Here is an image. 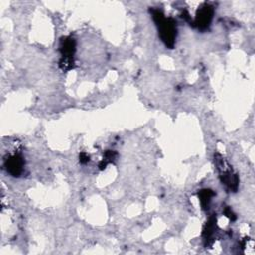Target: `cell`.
I'll use <instances>...</instances> for the list:
<instances>
[{
  "label": "cell",
  "instance_id": "obj_5",
  "mask_svg": "<svg viewBox=\"0 0 255 255\" xmlns=\"http://www.w3.org/2000/svg\"><path fill=\"white\" fill-rule=\"evenodd\" d=\"M4 166L9 174H11L14 177H19L25 166V160L22 154L20 153H14L6 157L4 160Z\"/></svg>",
  "mask_w": 255,
  "mask_h": 255
},
{
  "label": "cell",
  "instance_id": "obj_3",
  "mask_svg": "<svg viewBox=\"0 0 255 255\" xmlns=\"http://www.w3.org/2000/svg\"><path fill=\"white\" fill-rule=\"evenodd\" d=\"M59 51L61 53V60L59 67L63 71L72 70L75 67L74 55L76 52V41L71 36L63 37L60 41Z\"/></svg>",
  "mask_w": 255,
  "mask_h": 255
},
{
  "label": "cell",
  "instance_id": "obj_9",
  "mask_svg": "<svg viewBox=\"0 0 255 255\" xmlns=\"http://www.w3.org/2000/svg\"><path fill=\"white\" fill-rule=\"evenodd\" d=\"M224 214H225V216L226 217H228L231 221H234L235 219H236V215H235V213L231 210V208L230 207H228V206H226L225 208H224Z\"/></svg>",
  "mask_w": 255,
  "mask_h": 255
},
{
  "label": "cell",
  "instance_id": "obj_7",
  "mask_svg": "<svg viewBox=\"0 0 255 255\" xmlns=\"http://www.w3.org/2000/svg\"><path fill=\"white\" fill-rule=\"evenodd\" d=\"M215 226H216V217L215 216H210L209 219L207 220V222L205 223V226L203 228V232H202V236L205 242H208L212 235L213 232L215 230Z\"/></svg>",
  "mask_w": 255,
  "mask_h": 255
},
{
  "label": "cell",
  "instance_id": "obj_10",
  "mask_svg": "<svg viewBox=\"0 0 255 255\" xmlns=\"http://www.w3.org/2000/svg\"><path fill=\"white\" fill-rule=\"evenodd\" d=\"M79 159H80V162H81L82 164H86L87 162H89L90 156H89L86 152H81L80 155H79Z\"/></svg>",
  "mask_w": 255,
  "mask_h": 255
},
{
  "label": "cell",
  "instance_id": "obj_1",
  "mask_svg": "<svg viewBox=\"0 0 255 255\" xmlns=\"http://www.w3.org/2000/svg\"><path fill=\"white\" fill-rule=\"evenodd\" d=\"M150 14L158 30L159 38L167 48L172 49L177 35L176 22L172 18H165L163 13L158 9H150Z\"/></svg>",
  "mask_w": 255,
  "mask_h": 255
},
{
  "label": "cell",
  "instance_id": "obj_8",
  "mask_svg": "<svg viewBox=\"0 0 255 255\" xmlns=\"http://www.w3.org/2000/svg\"><path fill=\"white\" fill-rule=\"evenodd\" d=\"M118 157V152L115 151V150H106L105 153H104V158L100 161L99 163V168L101 170L105 169L106 166L111 163V162H114Z\"/></svg>",
  "mask_w": 255,
  "mask_h": 255
},
{
  "label": "cell",
  "instance_id": "obj_6",
  "mask_svg": "<svg viewBox=\"0 0 255 255\" xmlns=\"http://www.w3.org/2000/svg\"><path fill=\"white\" fill-rule=\"evenodd\" d=\"M215 195L214 191L211 190V189H208V188H204V189H201L197 192V196H198V199H199V202H200V205H201V208L203 210H206L208 209L209 207V204H210V201L212 199V197Z\"/></svg>",
  "mask_w": 255,
  "mask_h": 255
},
{
  "label": "cell",
  "instance_id": "obj_2",
  "mask_svg": "<svg viewBox=\"0 0 255 255\" xmlns=\"http://www.w3.org/2000/svg\"><path fill=\"white\" fill-rule=\"evenodd\" d=\"M214 162L217 166V170L219 172V177L222 184H224L227 190L235 192L239 184V179L237 174L232 170L231 166L220 154L218 153L215 154Z\"/></svg>",
  "mask_w": 255,
  "mask_h": 255
},
{
  "label": "cell",
  "instance_id": "obj_4",
  "mask_svg": "<svg viewBox=\"0 0 255 255\" xmlns=\"http://www.w3.org/2000/svg\"><path fill=\"white\" fill-rule=\"evenodd\" d=\"M214 15V8L207 3H203L196 11L193 25L200 31H205L209 28Z\"/></svg>",
  "mask_w": 255,
  "mask_h": 255
}]
</instances>
